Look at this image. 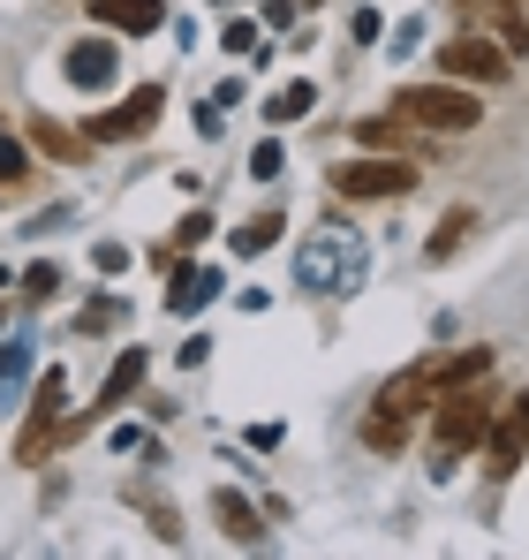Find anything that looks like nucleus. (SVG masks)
<instances>
[{
  "mask_svg": "<svg viewBox=\"0 0 529 560\" xmlns=\"http://www.w3.org/2000/svg\"><path fill=\"white\" fill-rule=\"evenodd\" d=\"M144 372H152V357H144V349H121V357H114V372L98 378V401H91L84 417H61V440H77V432H91V424L106 417V409H121V401L144 386Z\"/></svg>",
  "mask_w": 529,
  "mask_h": 560,
  "instance_id": "nucleus-6",
  "label": "nucleus"
},
{
  "mask_svg": "<svg viewBox=\"0 0 529 560\" xmlns=\"http://www.w3.org/2000/svg\"><path fill=\"white\" fill-rule=\"evenodd\" d=\"M371 409H393V417H424V409H439V357H424V364H409V372H393L378 386V401Z\"/></svg>",
  "mask_w": 529,
  "mask_h": 560,
  "instance_id": "nucleus-9",
  "label": "nucleus"
},
{
  "mask_svg": "<svg viewBox=\"0 0 529 560\" xmlns=\"http://www.w3.org/2000/svg\"><path fill=\"white\" fill-rule=\"evenodd\" d=\"M220 288H227V280L212 273V266H175V288H167V311H175V318H197L204 303H220Z\"/></svg>",
  "mask_w": 529,
  "mask_h": 560,
  "instance_id": "nucleus-11",
  "label": "nucleus"
},
{
  "mask_svg": "<svg viewBox=\"0 0 529 560\" xmlns=\"http://www.w3.org/2000/svg\"><path fill=\"white\" fill-rule=\"evenodd\" d=\"M175 357H181V364H189V372H197V364H204V357H212V341H204V334H189V341H181Z\"/></svg>",
  "mask_w": 529,
  "mask_h": 560,
  "instance_id": "nucleus-29",
  "label": "nucleus"
},
{
  "mask_svg": "<svg viewBox=\"0 0 529 560\" xmlns=\"http://www.w3.org/2000/svg\"><path fill=\"white\" fill-rule=\"evenodd\" d=\"M15 372H31V341H8V349H0V386Z\"/></svg>",
  "mask_w": 529,
  "mask_h": 560,
  "instance_id": "nucleus-26",
  "label": "nucleus"
},
{
  "mask_svg": "<svg viewBox=\"0 0 529 560\" xmlns=\"http://www.w3.org/2000/svg\"><path fill=\"white\" fill-rule=\"evenodd\" d=\"M507 46L499 38H484V31H461V38H446L439 46V77H454V84H507Z\"/></svg>",
  "mask_w": 529,
  "mask_h": 560,
  "instance_id": "nucleus-4",
  "label": "nucleus"
},
{
  "mask_svg": "<svg viewBox=\"0 0 529 560\" xmlns=\"http://www.w3.org/2000/svg\"><path fill=\"white\" fill-rule=\"evenodd\" d=\"M61 295V266H31L23 273V303H54Z\"/></svg>",
  "mask_w": 529,
  "mask_h": 560,
  "instance_id": "nucleus-23",
  "label": "nucleus"
},
{
  "mask_svg": "<svg viewBox=\"0 0 529 560\" xmlns=\"http://www.w3.org/2000/svg\"><path fill=\"white\" fill-rule=\"evenodd\" d=\"M23 175H31V152H23V137L0 121V183H23Z\"/></svg>",
  "mask_w": 529,
  "mask_h": 560,
  "instance_id": "nucleus-22",
  "label": "nucleus"
},
{
  "mask_svg": "<svg viewBox=\"0 0 529 560\" xmlns=\"http://www.w3.org/2000/svg\"><path fill=\"white\" fill-rule=\"evenodd\" d=\"M393 114L416 121V129H446V137H469L484 121V98L477 84H454V77H432V84H401L393 92Z\"/></svg>",
  "mask_w": 529,
  "mask_h": 560,
  "instance_id": "nucleus-2",
  "label": "nucleus"
},
{
  "mask_svg": "<svg viewBox=\"0 0 529 560\" xmlns=\"http://www.w3.org/2000/svg\"><path fill=\"white\" fill-rule=\"evenodd\" d=\"M220 46H227V54H250V46H258V23H243V15H235V23H227V38H220Z\"/></svg>",
  "mask_w": 529,
  "mask_h": 560,
  "instance_id": "nucleus-28",
  "label": "nucleus"
},
{
  "mask_svg": "<svg viewBox=\"0 0 529 560\" xmlns=\"http://www.w3.org/2000/svg\"><path fill=\"white\" fill-rule=\"evenodd\" d=\"M492 378V349H461V357H439V394L446 386H477Z\"/></svg>",
  "mask_w": 529,
  "mask_h": 560,
  "instance_id": "nucleus-17",
  "label": "nucleus"
},
{
  "mask_svg": "<svg viewBox=\"0 0 529 560\" xmlns=\"http://www.w3.org/2000/svg\"><path fill=\"white\" fill-rule=\"evenodd\" d=\"M310 8H318V0H310Z\"/></svg>",
  "mask_w": 529,
  "mask_h": 560,
  "instance_id": "nucleus-31",
  "label": "nucleus"
},
{
  "mask_svg": "<svg viewBox=\"0 0 529 560\" xmlns=\"http://www.w3.org/2000/svg\"><path fill=\"white\" fill-rule=\"evenodd\" d=\"M91 15H98L106 31H121V38H152V31L167 23L160 0H91Z\"/></svg>",
  "mask_w": 529,
  "mask_h": 560,
  "instance_id": "nucleus-10",
  "label": "nucleus"
},
{
  "mask_svg": "<svg viewBox=\"0 0 529 560\" xmlns=\"http://www.w3.org/2000/svg\"><path fill=\"white\" fill-rule=\"evenodd\" d=\"M469 228H477V212H469V205H454V212H446L439 228H432V243H424V258H454V250H461V243H469Z\"/></svg>",
  "mask_w": 529,
  "mask_h": 560,
  "instance_id": "nucleus-16",
  "label": "nucleus"
},
{
  "mask_svg": "<svg viewBox=\"0 0 529 560\" xmlns=\"http://www.w3.org/2000/svg\"><path fill=\"white\" fill-rule=\"evenodd\" d=\"M318 106V84H280V92L264 98V121H303Z\"/></svg>",
  "mask_w": 529,
  "mask_h": 560,
  "instance_id": "nucleus-19",
  "label": "nucleus"
},
{
  "mask_svg": "<svg viewBox=\"0 0 529 560\" xmlns=\"http://www.w3.org/2000/svg\"><path fill=\"white\" fill-rule=\"evenodd\" d=\"M484 463H492V477H499V485L529 463V394H515V401L492 417V432H484Z\"/></svg>",
  "mask_w": 529,
  "mask_h": 560,
  "instance_id": "nucleus-7",
  "label": "nucleus"
},
{
  "mask_svg": "<svg viewBox=\"0 0 529 560\" xmlns=\"http://www.w3.org/2000/svg\"><path fill=\"white\" fill-rule=\"evenodd\" d=\"M114 318H121V303H91L84 318H77V334H106V326H114Z\"/></svg>",
  "mask_w": 529,
  "mask_h": 560,
  "instance_id": "nucleus-27",
  "label": "nucleus"
},
{
  "mask_svg": "<svg viewBox=\"0 0 529 560\" xmlns=\"http://www.w3.org/2000/svg\"><path fill=\"white\" fill-rule=\"evenodd\" d=\"M129 500H137V508L152 515V530H160L167 546H181V538H189V530H181V515H175V508H167V500H160V492H144V485H129Z\"/></svg>",
  "mask_w": 529,
  "mask_h": 560,
  "instance_id": "nucleus-20",
  "label": "nucleus"
},
{
  "mask_svg": "<svg viewBox=\"0 0 529 560\" xmlns=\"http://www.w3.org/2000/svg\"><path fill=\"white\" fill-rule=\"evenodd\" d=\"M23 137L46 152V160H84V137H69L61 121H46V114H23Z\"/></svg>",
  "mask_w": 529,
  "mask_h": 560,
  "instance_id": "nucleus-15",
  "label": "nucleus"
},
{
  "mask_svg": "<svg viewBox=\"0 0 529 560\" xmlns=\"http://www.w3.org/2000/svg\"><path fill=\"white\" fill-rule=\"evenodd\" d=\"M326 183L341 189V197H355V205H371V197H409L424 175H416L409 160H393V152H386V160H378V152H363V160H341Z\"/></svg>",
  "mask_w": 529,
  "mask_h": 560,
  "instance_id": "nucleus-3",
  "label": "nucleus"
},
{
  "mask_svg": "<svg viewBox=\"0 0 529 560\" xmlns=\"http://www.w3.org/2000/svg\"><path fill=\"white\" fill-rule=\"evenodd\" d=\"M69 84H84V92H98V84H114V46L106 38H91V46H69Z\"/></svg>",
  "mask_w": 529,
  "mask_h": 560,
  "instance_id": "nucleus-12",
  "label": "nucleus"
},
{
  "mask_svg": "<svg viewBox=\"0 0 529 560\" xmlns=\"http://www.w3.org/2000/svg\"><path fill=\"white\" fill-rule=\"evenodd\" d=\"M355 144H363V152H393V144H401V114H363V121H355Z\"/></svg>",
  "mask_w": 529,
  "mask_h": 560,
  "instance_id": "nucleus-21",
  "label": "nucleus"
},
{
  "mask_svg": "<svg viewBox=\"0 0 529 560\" xmlns=\"http://www.w3.org/2000/svg\"><path fill=\"white\" fill-rule=\"evenodd\" d=\"M280 228H287V220H280L272 205H264V212H250V220L235 228V250H243V258H258L264 243H280Z\"/></svg>",
  "mask_w": 529,
  "mask_h": 560,
  "instance_id": "nucleus-18",
  "label": "nucleus"
},
{
  "mask_svg": "<svg viewBox=\"0 0 529 560\" xmlns=\"http://www.w3.org/2000/svg\"><path fill=\"white\" fill-rule=\"evenodd\" d=\"M280 167H287V160H280V144H272V137H264L258 152H250V175H258V183H272V175H280Z\"/></svg>",
  "mask_w": 529,
  "mask_h": 560,
  "instance_id": "nucleus-25",
  "label": "nucleus"
},
{
  "mask_svg": "<svg viewBox=\"0 0 529 560\" xmlns=\"http://www.w3.org/2000/svg\"><path fill=\"white\" fill-rule=\"evenodd\" d=\"M61 409H69V378L46 372V378H38V394H31V432L15 440V463H23V469L46 463V447L61 440Z\"/></svg>",
  "mask_w": 529,
  "mask_h": 560,
  "instance_id": "nucleus-5",
  "label": "nucleus"
},
{
  "mask_svg": "<svg viewBox=\"0 0 529 560\" xmlns=\"http://www.w3.org/2000/svg\"><path fill=\"white\" fill-rule=\"evenodd\" d=\"M212 235V212H181V228H175V250H197Z\"/></svg>",
  "mask_w": 529,
  "mask_h": 560,
  "instance_id": "nucleus-24",
  "label": "nucleus"
},
{
  "mask_svg": "<svg viewBox=\"0 0 529 560\" xmlns=\"http://www.w3.org/2000/svg\"><path fill=\"white\" fill-rule=\"evenodd\" d=\"M160 106H167V92H160V84H137V92L121 98L114 114H98L84 137H91V144H121V137H144V129L160 121Z\"/></svg>",
  "mask_w": 529,
  "mask_h": 560,
  "instance_id": "nucleus-8",
  "label": "nucleus"
},
{
  "mask_svg": "<svg viewBox=\"0 0 529 560\" xmlns=\"http://www.w3.org/2000/svg\"><path fill=\"white\" fill-rule=\"evenodd\" d=\"M409 432H416V417H393V409H371V417H363V447H371V455H401Z\"/></svg>",
  "mask_w": 529,
  "mask_h": 560,
  "instance_id": "nucleus-14",
  "label": "nucleus"
},
{
  "mask_svg": "<svg viewBox=\"0 0 529 560\" xmlns=\"http://www.w3.org/2000/svg\"><path fill=\"white\" fill-rule=\"evenodd\" d=\"M492 417H499V394L477 378V386H446L439 394V417H432V469H454L469 463L477 447H484V432H492Z\"/></svg>",
  "mask_w": 529,
  "mask_h": 560,
  "instance_id": "nucleus-1",
  "label": "nucleus"
},
{
  "mask_svg": "<svg viewBox=\"0 0 529 560\" xmlns=\"http://www.w3.org/2000/svg\"><path fill=\"white\" fill-rule=\"evenodd\" d=\"M0 295H8V266H0Z\"/></svg>",
  "mask_w": 529,
  "mask_h": 560,
  "instance_id": "nucleus-30",
  "label": "nucleus"
},
{
  "mask_svg": "<svg viewBox=\"0 0 529 560\" xmlns=\"http://www.w3.org/2000/svg\"><path fill=\"white\" fill-rule=\"evenodd\" d=\"M212 515L227 523V538H235V546H264V523H258V508H250L243 492H212Z\"/></svg>",
  "mask_w": 529,
  "mask_h": 560,
  "instance_id": "nucleus-13",
  "label": "nucleus"
}]
</instances>
